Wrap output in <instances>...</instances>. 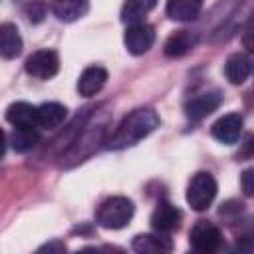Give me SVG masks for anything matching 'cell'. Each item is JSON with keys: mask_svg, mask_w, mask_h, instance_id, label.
<instances>
[{"mask_svg": "<svg viewBox=\"0 0 254 254\" xmlns=\"http://www.w3.org/2000/svg\"><path fill=\"white\" fill-rule=\"evenodd\" d=\"M159 123H161V119L155 109H151V107L133 109L129 115L123 117L119 127L107 139V147L109 149H125V147L137 145L141 139L151 135L159 127Z\"/></svg>", "mask_w": 254, "mask_h": 254, "instance_id": "cell-1", "label": "cell"}, {"mask_svg": "<svg viewBox=\"0 0 254 254\" xmlns=\"http://www.w3.org/2000/svg\"><path fill=\"white\" fill-rule=\"evenodd\" d=\"M135 206L133 200L127 196H111L107 200L101 202V206L97 208L95 220L99 226L109 228V230H117L129 224V220L133 218Z\"/></svg>", "mask_w": 254, "mask_h": 254, "instance_id": "cell-2", "label": "cell"}, {"mask_svg": "<svg viewBox=\"0 0 254 254\" xmlns=\"http://www.w3.org/2000/svg\"><path fill=\"white\" fill-rule=\"evenodd\" d=\"M216 190H218V187H216L214 177L210 173L200 171V173L192 175V179L189 181V187H187V202L190 204L192 210L202 212V210H206L212 204V200L216 196Z\"/></svg>", "mask_w": 254, "mask_h": 254, "instance_id": "cell-3", "label": "cell"}, {"mask_svg": "<svg viewBox=\"0 0 254 254\" xmlns=\"http://www.w3.org/2000/svg\"><path fill=\"white\" fill-rule=\"evenodd\" d=\"M189 240H190V246L196 252H200V254H212L222 244V232H220V228L216 224H212L208 220H198L190 228Z\"/></svg>", "mask_w": 254, "mask_h": 254, "instance_id": "cell-4", "label": "cell"}, {"mask_svg": "<svg viewBox=\"0 0 254 254\" xmlns=\"http://www.w3.org/2000/svg\"><path fill=\"white\" fill-rule=\"evenodd\" d=\"M24 67L36 79H52L60 71V58L54 50H36L28 56Z\"/></svg>", "mask_w": 254, "mask_h": 254, "instance_id": "cell-5", "label": "cell"}, {"mask_svg": "<svg viewBox=\"0 0 254 254\" xmlns=\"http://www.w3.org/2000/svg\"><path fill=\"white\" fill-rule=\"evenodd\" d=\"M125 48L129 54L133 56H141L145 52H149V48L155 42V28L147 22H137V24H129L123 36Z\"/></svg>", "mask_w": 254, "mask_h": 254, "instance_id": "cell-6", "label": "cell"}, {"mask_svg": "<svg viewBox=\"0 0 254 254\" xmlns=\"http://www.w3.org/2000/svg\"><path fill=\"white\" fill-rule=\"evenodd\" d=\"M181 220H183V212L175 204H171L167 200H161L155 206L153 214H151V226H153V230L163 232V234H171L173 230H177L181 226Z\"/></svg>", "mask_w": 254, "mask_h": 254, "instance_id": "cell-7", "label": "cell"}, {"mask_svg": "<svg viewBox=\"0 0 254 254\" xmlns=\"http://www.w3.org/2000/svg\"><path fill=\"white\" fill-rule=\"evenodd\" d=\"M220 103H222V93L218 89H212V91H206V93H200V95L192 97L185 105V113H187L189 119L200 121L206 115H210L212 111H216L220 107Z\"/></svg>", "mask_w": 254, "mask_h": 254, "instance_id": "cell-8", "label": "cell"}, {"mask_svg": "<svg viewBox=\"0 0 254 254\" xmlns=\"http://www.w3.org/2000/svg\"><path fill=\"white\" fill-rule=\"evenodd\" d=\"M210 133L216 141L224 143V145H232L240 139L242 135V117L238 113H228L222 115L220 119H216L210 127Z\"/></svg>", "mask_w": 254, "mask_h": 254, "instance_id": "cell-9", "label": "cell"}, {"mask_svg": "<svg viewBox=\"0 0 254 254\" xmlns=\"http://www.w3.org/2000/svg\"><path fill=\"white\" fill-rule=\"evenodd\" d=\"M198 42V34L192 30H177L173 32L167 42H165V56L167 58H183L185 54H189Z\"/></svg>", "mask_w": 254, "mask_h": 254, "instance_id": "cell-10", "label": "cell"}, {"mask_svg": "<svg viewBox=\"0 0 254 254\" xmlns=\"http://www.w3.org/2000/svg\"><path fill=\"white\" fill-rule=\"evenodd\" d=\"M105 81H107V69L101 65H89L81 71L77 79V91L83 97H91L103 89Z\"/></svg>", "mask_w": 254, "mask_h": 254, "instance_id": "cell-11", "label": "cell"}, {"mask_svg": "<svg viewBox=\"0 0 254 254\" xmlns=\"http://www.w3.org/2000/svg\"><path fill=\"white\" fill-rule=\"evenodd\" d=\"M133 250L143 252V254H155V252H171L173 250V240L169 234L163 232H151V234H137L133 238Z\"/></svg>", "mask_w": 254, "mask_h": 254, "instance_id": "cell-12", "label": "cell"}, {"mask_svg": "<svg viewBox=\"0 0 254 254\" xmlns=\"http://www.w3.org/2000/svg\"><path fill=\"white\" fill-rule=\"evenodd\" d=\"M6 119L14 127H38V107L28 101H16L6 109Z\"/></svg>", "mask_w": 254, "mask_h": 254, "instance_id": "cell-13", "label": "cell"}, {"mask_svg": "<svg viewBox=\"0 0 254 254\" xmlns=\"http://www.w3.org/2000/svg\"><path fill=\"white\" fill-rule=\"evenodd\" d=\"M250 69H252L250 58L246 54H240V52L228 56L226 62H224V75L234 85L244 83L248 79V75H250Z\"/></svg>", "mask_w": 254, "mask_h": 254, "instance_id": "cell-14", "label": "cell"}, {"mask_svg": "<svg viewBox=\"0 0 254 254\" xmlns=\"http://www.w3.org/2000/svg\"><path fill=\"white\" fill-rule=\"evenodd\" d=\"M22 52V38L14 24L4 22L0 24V58L12 60L18 58Z\"/></svg>", "mask_w": 254, "mask_h": 254, "instance_id": "cell-15", "label": "cell"}, {"mask_svg": "<svg viewBox=\"0 0 254 254\" xmlns=\"http://www.w3.org/2000/svg\"><path fill=\"white\" fill-rule=\"evenodd\" d=\"M202 10V0H167V16L177 22H190Z\"/></svg>", "mask_w": 254, "mask_h": 254, "instance_id": "cell-16", "label": "cell"}, {"mask_svg": "<svg viewBox=\"0 0 254 254\" xmlns=\"http://www.w3.org/2000/svg\"><path fill=\"white\" fill-rule=\"evenodd\" d=\"M65 115H67L65 105H62L58 101H46V103L38 105V127L56 129L64 123Z\"/></svg>", "mask_w": 254, "mask_h": 254, "instance_id": "cell-17", "label": "cell"}, {"mask_svg": "<svg viewBox=\"0 0 254 254\" xmlns=\"http://www.w3.org/2000/svg\"><path fill=\"white\" fill-rule=\"evenodd\" d=\"M89 8V0H52L54 14L64 22H73L85 16Z\"/></svg>", "mask_w": 254, "mask_h": 254, "instance_id": "cell-18", "label": "cell"}, {"mask_svg": "<svg viewBox=\"0 0 254 254\" xmlns=\"http://www.w3.org/2000/svg\"><path fill=\"white\" fill-rule=\"evenodd\" d=\"M157 6V0H125L121 8V20L125 24L145 22V16Z\"/></svg>", "mask_w": 254, "mask_h": 254, "instance_id": "cell-19", "label": "cell"}, {"mask_svg": "<svg viewBox=\"0 0 254 254\" xmlns=\"http://www.w3.org/2000/svg\"><path fill=\"white\" fill-rule=\"evenodd\" d=\"M40 143V135L36 127H14L10 135V145L16 153H28Z\"/></svg>", "mask_w": 254, "mask_h": 254, "instance_id": "cell-20", "label": "cell"}, {"mask_svg": "<svg viewBox=\"0 0 254 254\" xmlns=\"http://www.w3.org/2000/svg\"><path fill=\"white\" fill-rule=\"evenodd\" d=\"M26 14H28V18H30L34 24H38V22H42L44 16H46V4H44L42 0H34L32 4L26 6Z\"/></svg>", "mask_w": 254, "mask_h": 254, "instance_id": "cell-21", "label": "cell"}, {"mask_svg": "<svg viewBox=\"0 0 254 254\" xmlns=\"http://www.w3.org/2000/svg\"><path fill=\"white\" fill-rule=\"evenodd\" d=\"M252 177H254V171H252V169H246V171L242 173V177H240L242 192H244L246 196H250V194L254 192V187H252Z\"/></svg>", "mask_w": 254, "mask_h": 254, "instance_id": "cell-22", "label": "cell"}, {"mask_svg": "<svg viewBox=\"0 0 254 254\" xmlns=\"http://www.w3.org/2000/svg\"><path fill=\"white\" fill-rule=\"evenodd\" d=\"M64 250H65V244L60 242V240H52V242L38 248V252H64Z\"/></svg>", "mask_w": 254, "mask_h": 254, "instance_id": "cell-23", "label": "cell"}, {"mask_svg": "<svg viewBox=\"0 0 254 254\" xmlns=\"http://www.w3.org/2000/svg\"><path fill=\"white\" fill-rule=\"evenodd\" d=\"M4 153H6V135H4V131L0 129V159L4 157Z\"/></svg>", "mask_w": 254, "mask_h": 254, "instance_id": "cell-24", "label": "cell"}]
</instances>
